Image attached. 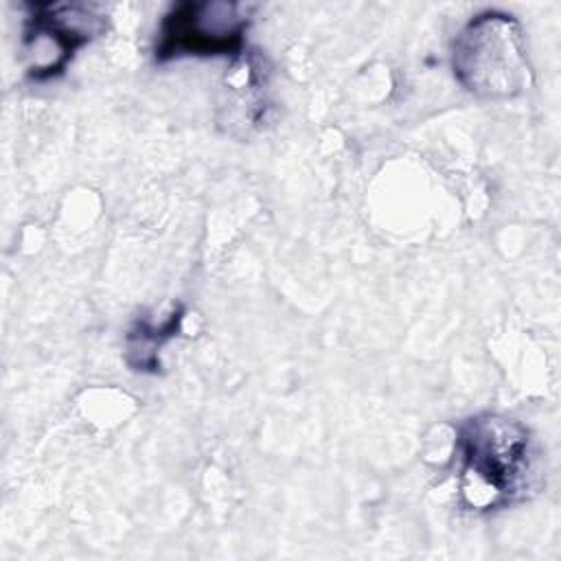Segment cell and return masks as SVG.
I'll use <instances>...</instances> for the list:
<instances>
[{"label": "cell", "mask_w": 561, "mask_h": 561, "mask_svg": "<svg viewBox=\"0 0 561 561\" xmlns=\"http://www.w3.org/2000/svg\"><path fill=\"white\" fill-rule=\"evenodd\" d=\"M458 491L471 511L506 508L530 497L541 480L539 445L506 414L480 412L456 427Z\"/></svg>", "instance_id": "cell-1"}, {"label": "cell", "mask_w": 561, "mask_h": 561, "mask_svg": "<svg viewBox=\"0 0 561 561\" xmlns=\"http://www.w3.org/2000/svg\"><path fill=\"white\" fill-rule=\"evenodd\" d=\"M451 68L456 81L478 99H515L533 85L524 28L504 11H482L458 31Z\"/></svg>", "instance_id": "cell-2"}, {"label": "cell", "mask_w": 561, "mask_h": 561, "mask_svg": "<svg viewBox=\"0 0 561 561\" xmlns=\"http://www.w3.org/2000/svg\"><path fill=\"white\" fill-rule=\"evenodd\" d=\"M250 4L241 2H178L160 20L153 57L167 64L182 57L241 59L252 24Z\"/></svg>", "instance_id": "cell-3"}, {"label": "cell", "mask_w": 561, "mask_h": 561, "mask_svg": "<svg viewBox=\"0 0 561 561\" xmlns=\"http://www.w3.org/2000/svg\"><path fill=\"white\" fill-rule=\"evenodd\" d=\"M105 15L88 4H26L22 55L31 81H50L66 72L75 55L105 33Z\"/></svg>", "instance_id": "cell-4"}, {"label": "cell", "mask_w": 561, "mask_h": 561, "mask_svg": "<svg viewBox=\"0 0 561 561\" xmlns=\"http://www.w3.org/2000/svg\"><path fill=\"white\" fill-rule=\"evenodd\" d=\"M184 320L182 307H173L167 316L156 320L153 316H142L127 331V364L140 373H158L160 348L180 331Z\"/></svg>", "instance_id": "cell-5"}]
</instances>
